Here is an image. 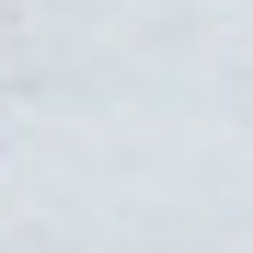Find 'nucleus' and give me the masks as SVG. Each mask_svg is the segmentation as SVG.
Here are the masks:
<instances>
[]
</instances>
